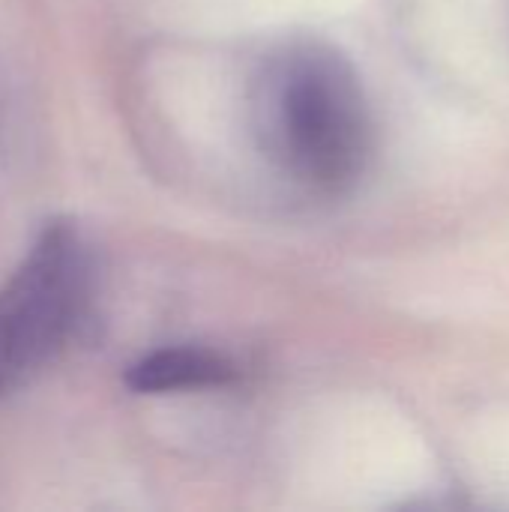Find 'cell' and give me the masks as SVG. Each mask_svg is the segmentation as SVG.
I'll use <instances>...</instances> for the list:
<instances>
[{
	"instance_id": "cell-1",
	"label": "cell",
	"mask_w": 509,
	"mask_h": 512,
	"mask_svg": "<svg viewBox=\"0 0 509 512\" xmlns=\"http://www.w3.org/2000/svg\"><path fill=\"white\" fill-rule=\"evenodd\" d=\"M258 135L276 165L321 195L348 192L372 156V117L351 63L321 45L273 60L258 84Z\"/></svg>"
},
{
	"instance_id": "cell-2",
	"label": "cell",
	"mask_w": 509,
	"mask_h": 512,
	"mask_svg": "<svg viewBox=\"0 0 509 512\" xmlns=\"http://www.w3.org/2000/svg\"><path fill=\"white\" fill-rule=\"evenodd\" d=\"M87 297V258L66 222L36 237L0 288V396L24 387L69 339Z\"/></svg>"
},
{
	"instance_id": "cell-3",
	"label": "cell",
	"mask_w": 509,
	"mask_h": 512,
	"mask_svg": "<svg viewBox=\"0 0 509 512\" xmlns=\"http://www.w3.org/2000/svg\"><path fill=\"white\" fill-rule=\"evenodd\" d=\"M237 378L231 360L201 348H162L129 366L126 384L135 393H180L225 387Z\"/></svg>"
}]
</instances>
